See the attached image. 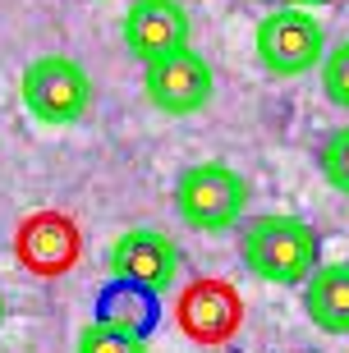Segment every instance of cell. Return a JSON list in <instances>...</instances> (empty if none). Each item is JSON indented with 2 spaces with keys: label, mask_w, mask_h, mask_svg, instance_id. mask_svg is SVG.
Segmentation results:
<instances>
[{
  "label": "cell",
  "mask_w": 349,
  "mask_h": 353,
  "mask_svg": "<svg viewBox=\"0 0 349 353\" xmlns=\"http://www.w3.org/2000/svg\"><path fill=\"white\" fill-rule=\"evenodd\" d=\"M244 266L248 275H258L267 285H303L312 271H317V230H312L303 216H258L248 221L244 230Z\"/></svg>",
  "instance_id": "cell-1"
},
{
  "label": "cell",
  "mask_w": 349,
  "mask_h": 353,
  "mask_svg": "<svg viewBox=\"0 0 349 353\" xmlns=\"http://www.w3.org/2000/svg\"><path fill=\"white\" fill-rule=\"evenodd\" d=\"M248 207V179L225 161H198L175 179V211L198 234H220L239 225Z\"/></svg>",
  "instance_id": "cell-2"
},
{
  "label": "cell",
  "mask_w": 349,
  "mask_h": 353,
  "mask_svg": "<svg viewBox=\"0 0 349 353\" xmlns=\"http://www.w3.org/2000/svg\"><path fill=\"white\" fill-rule=\"evenodd\" d=\"M19 101L37 124L65 129L92 110V79L69 55H37L19 79Z\"/></svg>",
  "instance_id": "cell-3"
},
{
  "label": "cell",
  "mask_w": 349,
  "mask_h": 353,
  "mask_svg": "<svg viewBox=\"0 0 349 353\" xmlns=\"http://www.w3.org/2000/svg\"><path fill=\"white\" fill-rule=\"evenodd\" d=\"M253 51L258 65L276 79H299L322 69L326 60V28L312 10H272L253 32Z\"/></svg>",
  "instance_id": "cell-4"
},
{
  "label": "cell",
  "mask_w": 349,
  "mask_h": 353,
  "mask_svg": "<svg viewBox=\"0 0 349 353\" xmlns=\"http://www.w3.org/2000/svg\"><path fill=\"white\" fill-rule=\"evenodd\" d=\"M106 271L115 275L120 289L138 294H161L180 275V248L161 230H124L106 252Z\"/></svg>",
  "instance_id": "cell-5"
},
{
  "label": "cell",
  "mask_w": 349,
  "mask_h": 353,
  "mask_svg": "<svg viewBox=\"0 0 349 353\" xmlns=\"http://www.w3.org/2000/svg\"><path fill=\"white\" fill-rule=\"evenodd\" d=\"M14 257L23 271L41 275V280L69 275L83 257V230L65 211H32L14 230Z\"/></svg>",
  "instance_id": "cell-6"
},
{
  "label": "cell",
  "mask_w": 349,
  "mask_h": 353,
  "mask_svg": "<svg viewBox=\"0 0 349 353\" xmlns=\"http://www.w3.org/2000/svg\"><path fill=\"white\" fill-rule=\"evenodd\" d=\"M142 92L161 115L184 119V115L207 110L211 92H216V74L198 51H180V55L156 60V65H142Z\"/></svg>",
  "instance_id": "cell-7"
},
{
  "label": "cell",
  "mask_w": 349,
  "mask_h": 353,
  "mask_svg": "<svg viewBox=\"0 0 349 353\" xmlns=\"http://www.w3.org/2000/svg\"><path fill=\"white\" fill-rule=\"evenodd\" d=\"M175 321L194 344H230L244 326V299L234 294L230 280L202 275L180 289L175 299Z\"/></svg>",
  "instance_id": "cell-8"
},
{
  "label": "cell",
  "mask_w": 349,
  "mask_h": 353,
  "mask_svg": "<svg viewBox=\"0 0 349 353\" xmlns=\"http://www.w3.org/2000/svg\"><path fill=\"white\" fill-rule=\"evenodd\" d=\"M189 32L194 23L180 0H129V10H124V46L142 65L189 51Z\"/></svg>",
  "instance_id": "cell-9"
},
{
  "label": "cell",
  "mask_w": 349,
  "mask_h": 353,
  "mask_svg": "<svg viewBox=\"0 0 349 353\" xmlns=\"http://www.w3.org/2000/svg\"><path fill=\"white\" fill-rule=\"evenodd\" d=\"M303 312L326 335H349V262H326L303 280Z\"/></svg>",
  "instance_id": "cell-10"
},
{
  "label": "cell",
  "mask_w": 349,
  "mask_h": 353,
  "mask_svg": "<svg viewBox=\"0 0 349 353\" xmlns=\"http://www.w3.org/2000/svg\"><path fill=\"white\" fill-rule=\"evenodd\" d=\"M74 353H147L138 330H124L106 316H92L88 326L78 330V349Z\"/></svg>",
  "instance_id": "cell-11"
},
{
  "label": "cell",
  "mask_w": 349,
  "mask_h": 353,
  "mask_svg": "<svg viewBox=\"0 0 349 353\" xmlns=\"http://www.w3.org/2000/svg\"><path fill=\"white\" fill-rule=\"evenodd\" d=\"M317 165H322V179L349 197V129H331L317 147Z\"/></svg>",
  "instance_id": "cell-12"
},
{
  "label": "cell",
  "mask_w": 349,
  "mask_h": 353,
  "mask_svg": "<svg viewBox=\"0 0 349 353\" xmlns=\"http://www.w3.org/2000/svg\"><path fill=\"white\" fill-rule=\"evenodd\" d=\"M322 92H326L331 105L349 110V41H340V46L326 51V60H322Z\"/></svg>",
  "instance_id": "cell-13"
},
{
  "label": "cell",
  "mask_w": 349,
  "mask_h": 353,
  "mask_svg": "<svg viewBox=\"0 0 349 353\" xmlns=\"http://www.w3.org/2000/svg\"><path fill=\"white\" fill-rule=\"evenodd\" d=\"M317 5H331V0H290V10H317Z\"/></svg>",
  "instance_id": "cell-14"
},
{
  "label": "cell",
  "mask_w": 349,
  "mask_h": 353,
  "mask_svg": "<svg viewBox=\"0 0 349 353\" xmlns=\"http://www.w3.org/2000/svg\"><path fill=\"white\" fill-rule=\"evenodd\" d=\"M0 321H5V294H0Z\"/></svg>",
  "instance_id": "cell-15"
}]
</instances>
